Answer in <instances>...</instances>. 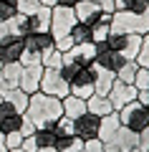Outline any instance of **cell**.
I'll return each instance as SVG.
<instances>
[{"mask_svg":"<svg viewBox=\"0 0 149 152\" xmlns=\"http://www.w3.org/2000/svg\"><path fill=\"white\" fill-rule=\"evenodd\" d=\"M3 102H8L10 107H15L18 112H25V107H28V94L23 91L20 86H18V89H8V91H3Z\"/></svg>","mask_w":149,"mask_h":152,"instance_id":"25","label":"cell"},{"mask_svg":"<svg viewBox=\"0 0 149 152\" xmlns=\"http://www.w3.org/2000/svg\"><path fill=\"white\" fill-rule=\"evenodd\" d=\"M53 129H56V134H58V137H68V134H73V119H68V117H61V119L53 124Z\"/></svg>","mask_w":149,"mask_h":152,"instance_id":"32","label":"cell"},{"mask_svg":"<svg viewBox=\"0 0 149 152\" xmlns=\"http://www.w3.org/2000/svg\"><path fill=\"white\" fill-rule=\"evenodd\" d=\"M0 152H8V147H5V134L0 137Z\"/></svg>","mask_w":149,"mask_h":152,"instance_id":"45","label":"cell"},{"mask_svg":"<svg viewBox=\"0 0 149 152\" xmlns=\"http://www.w3.org/2000/svg\"><path fill=\"white\" fill-rule=\"evenodd\" d=\"M41 64H43V69H61V64H63V53H61L56 46H51L48 51H43Z\"/></svg>","mask_w":149,"mask_h":152,"instance_id":"27","label":"cell"},{"mask_svg":"<svg viewBox=\"0 0 149 152\" xmlns=\"http://www.w3.org/2000/svg\"><path fill=\"white\" fill-rule=\"evenodd\" d=\"M68 89H71L73 96H81V99L94 96V71H91V66L76 71L73 79L68 81Z\"/></svg>","mask_w":149,"mask_h":152,"instance_id":"10","label":"cell"},{"mask_svg":"<svg viewBox=\"0 0 149 152\" xmlns=\"http://www.w3.org/2000/svg\"><path fill=\"white\" fill-rule=\"evenodd\" d=\"M96 58V43L94 41H89V43H78V46H71L68 51L63 53V61H68V64H76V66H91Z\"/></svg>","mask_w":149,"mask_h":152,"instance_id":"12","label":"cell"},{"mask_svg":"<svg viewBox=\"0 0 149 152\" xmlns=\"http://www.w3.org/2000/svg\"><path fill=\"white\" fill-rule=\"evenodd\" d=\"M61 104H63V117H68V119H76V117H81V114L86 112V99L73 96V94H68L66 99H61Z\"/></svg>","mask_w":149,"mask_h":152,"instance_id":"23","label":"cell"},{"mask_svg":"<svg viewBox=\"0 0 149 152\" xmlns=\"http://www.w3.org/2000/svg\"><path fill=\"white\" fill-rule=\"evenodd\" d=\"M147 71H149V69H147Z\"/></svg>","mask_w":149,"mask_h":152,"instance_id":"52","label":"cell"},{"mask_svg":"<svg viewBox=\"0 0 149 152\" xmlns=\"http://www.w3.org/2000/svg\"><path fill=\"white\" fill-rule=\"evenodd\" d=\"M104 150H106V152H121L116 145H104Z\"/></svg>","mask_w":149,"mask_h":152,"instance_id":"43","label":"cell"},{"mask_svg":"<svg viewBox=\"0 0 149 152\" xmlns=\"http://www.w3.org/2000/svg\"><path fill=\"white\" fill-rule=\"evenodd\" d=\"M124 61H126V58H124L119 51L109 48L106 43H96V58H94L96 66H101V69H106V71H111V74H116L119 66H121Z\"/></svg>","mask_w":149,"mask_h":152,"instance_id":"13","label":"cell"},{"mask_svg":"<svg viewBox=\"0 0 149 152\" xmlns=\"http://www.w3.org/2000/svg\"><path fill=\"white\" fill-rule=\"evenodd\" d=\"M134 86L142 91V89H149V71L147 69H142L139 66V71H137V76H134Z\"/></svg>","mask_w":149,"mask_h":152,"instance_id":"34","label":"cell"},{"mask_svg":"<svg viewBox=\"0 0 149 152\" xmlns=\"http://www.w3.org/2000/svg\"><path fill=\"white\" fill-rule=\"evenodd\" d=\"M91 71H94V94L106 96L111 91L114 81H116V74H111V71L101 69V66H96V64H91Z\"/></svg>","mask_w":149,"mask_h":152,"instance_id":"17","label":"cell"},{"mask_svg":"<svg viewBox=\"0 0 149 152\" xmlns=\"http://www.w3.org/2000/svg\"><path fill=\"white\" fill-rule=\"evenodd\" d=\"M137 71H139L137 61H124V64L119 66V71H116V79H119V81H124V84H134Z\"/></svg>","mask_w":149,"mask_h":152,"instance_id":"30","label":"cell"},{"mask_svg":"<svg viewBox=\"0 0 149 152\" xmlns=\"http://www.w3.org/2000/svg\"><path fill=\"white\" fill-rule=\"evenodd\" d=\"M119 127H121V122H119V114L111 112L106 114V117H101V127H99V140L104 142V145H111L114 137H116Z\"/></svg>","mask_w":149,"mask_h":152,"instance_id":"19","label":"cell"},{"mask_svg":"<svg viewBox=\"0 0 149 152\" xmlns=\"http://www.w3.org/2000/svg\"><path fill=\"white\" fill-rule=\"evenodd\" d=\"M137 64L142 69H149V33L142 36V46H139V53H137Z\"/></svg>","mask_w":149,"mask_h":152,"instance_id":"31","label":"cell"},{"mask_svg":"<svg viewBox=\"0 0 149 152\" xmlns=\"http://www.w3.org/2000/svg\"><path fill=\"white\" fill-rule=\"evenodd\" d=\"M23 114L36 124V129L38 127H53L56 122L63 117V104L56 96H48V94H43V91H36V94L28 96V107H25Z\"/></svg>","mask_w":149,"mask_h":152,"instance_id":"1","label":"cell"},{"mask_svg":"<svg viewBox=\"0 0 149 152\" xmlns=\"http://www.w3.org/2000/svg\"><path fill=\"white\" fill-rule=\"evenodd\" d=\"M23 56V36L0 38V64H18Z\"/></svg>","mask_w":149,"mask_h":152,"instance_id":"14","label":"cell"},{"mask_svg":"<svg viewBox=\"0 0 149 152\" xmlns=\"http://www.w3.org/2000/svg\"><path fill=\"white\" fill-rule=\"evenodd\" d=\"M99 127H101V117H96V114H91L86 109L81 117L73 119V134L81 137L84 142H89V140H96L99 137Z\"/></svg>","mask_w":149,"mask_h":152,"instance_id":"9","label":"cell"},{"mask_svg":"<svg viewBox=\"0 0 149 152\" xmlns=\"http://www.w3.org/2000/svg\"><path fill=\"white\" fill-rule=\"evenodd\" d=\"M84 152H106L104 150V142L96 137V140H89V142H84Z\"/></svg>","mask_w":149,"mask_h":152,"instance_id":"36","label":"cell"},{"mask_svg":"<svg viewBox=\"0 0 149 152\" xmlns=\"http://www.w3.org/2000/svg\"><path fill=\"white\" fill-rule=\"evenodd\" d=\"M3 5H15V0H0Z\"/></svg>","mask_w":149,"mask_h":152,"instance_id":"46","label":"cell"},{"mask_svg":"<svg viewBox=\"0 0 149 152\" xmlns=\"http://www.w3.org/2000/svg\"><path fill=\"white\" fill-rule=\"evenodd\" d=\"M56 140H58V134H56L53 127H38V129L33 132L36 147H56Z\"/></svg>","mask_w":149,"mask_h":152,"instance_id":"24","label":"cell"},{"mask_svg":"<svg viewBox=\"0 0 149 152\" xmlns=\"http://www.w3.org/2000/svg\"><path fill=\"white\" fill-rule=\"evenodd\" d=\"M20 61L18 64H3L0 66V91H8V89H18L20 84Z\"/></svg>","mask_w":149,"mask_h":152,"instance_id":"18","label":"cell"},{"mask_svg":"<svg viewBox=\"0 0 149 152\" xmlns=\"http://www.w3.org/2000/svg\"><path fill=\"white\" fill-rule=\"evenodd\" d=\"M96 3L104 8V13H114V0H96Z\"/></svg>","mask_w":149,"mask_h":152,"instance_id":"40","label":"cell"},{"mask_svg":"<svg viewBox=\"0 0 149 152\" xmlns=\"http://www.w3.org/2000/svg\"><path fill=\"white\" fill-rule=\"evenodd\" d=\"M78 0H56V5H61V8H73Z\"/></svg>","mask_w":149,"mask_h":152,"instance_id":"41","label":"cell"},{"mask_svg":"<svg viewBox=\"0 0 149 152\" xmlns=\"http://www.w3.org/2000/svg\"><path fill=\"white\" fill-rule=\"evenodd\" d=\"M38 91L48 94V96H56V99H66L71 94V89H68V81L61 76L58 69H43L41 89H38Z\"/></svg>","mask_w":149,"mask_h":152,"instance_id":"7","label":"cell"},{"mask_svg":"<svg viewBox=\"0 0 149 152\" xmlns=\"http://www.w3.org/2000/svg\"><path fill=\"white\" fill-rule=\"evenodd\" d=\"M20 124H23V112H18L8 102H3L0 104V132L3 134L15 132V129H20Z\"/></svg>","mask_w":149,"mask_h":152,"instance_id":"15","label":"cell"},{"mask_svg":"<svg viewBox=\"0 0 149 152\" xmlns=\"http://www.w3.org/2000/svg\"><path fill=\"white\" fill-rule=\"evenodd\" d=\"M71 41H73V46L78 43H89V41H94V36H91V26H86V23H76L73 28H71Z\"/></svg>","mask_w":149,"mask_h":152,"instance_id":"28","label":"cell"},{"mask_svg":"<svg viewBox=\"0 0 149 152\" xmlns=\"http://www.w3.org/2000/svg\"><path fill=\"white\" fill-rule=\"evenodd\" d=\"M20 66H23V69H20V84H18V86L31 96V94H36L38 89H41L43 64L38 58H33V61H20Z\"/></svg>","mask_w":149,"mask_h":152,"instance_id":"8","label":"cell"},{"mask_svg":"<svg viewBox=\"0 0 149 152\" xmlns=\"http://www.w3.org/2000/svg\"><path fill=\"white\" fill-rule=\"evenodd\" d=\"M73 13H76V20H78V23L91 26L96 18H101V15H104V8L99 5L96 0H78V3L73 5Z\"/></svg>","mask_w":149,"mask_h":152,"instance_id":"16","label":"cell"},{"mask_svg":"<svg viewBox=\"0 0 149 152\" xmlns=\"http://www.w3.org/2000/svg\"><path fill=\"white\" fill-rule=\"evenodd\" d=\"M86 109H89L91 114H96V117H106V114L114 112L109 96H101V94H94V96L86 99Z\"/></svg>","mask_w":149,"mask_h":152,"instance_id":"21","label":"cell"},{"mask_svg":"<svg viewBox=\"0 0 149 152\" xmlns=\"http://www.w3.org/2000/svg\"><path fill=\"white\" fill-rule=\"evenodd\" d=\"M20 147H23V150H25V152H36V150H38V147H36V142H33V134H31V137H25Z\"/></svg>","mask_w":149,"mask_h":152,"instance_id":"39","label":"cell"},{"mask_svg":"<svg viewBox=\"0 0 149 152\" xmlns=\"http://www.w3.org/2000/svg\"><path fill=\"white\" fill-rule=\"evenodd\" d=\"M15 8L20 15H31V13H36L38 8H43L38 0H15Z\"/></svg>","mask_w":149,"mask_h":152,"instance_id":"33","label":"cell"},{"mask_svg":"<svg viewBox=\"0 0 149 152\" xmlns=\"http://www.w3.org/2000/svg\"><path fill=\"white\" fill-rule=\"evenodd\" d=\"M137 94H139V89L134 86V84H124V81H114V86H111V91L106 94L109 96V102H111V107H114V112H119L121 107H126L129 102H134L137 99Z\"/></svg>","mask_w":149,"mask_h":152,"instance_id":"11","label":"cell"},{"mask_svg":"<svg viewBox=\"0 0 149 152\" xmlns=\"http://www.w3.org/2000/svg\"><path fill=\"white\" fill-rule=\"evenodd\" d=\"M18 132H20V134H23V137H31V134H33V132H36V124H33V122H31V119H28L25 114H23V124H20V129H18Z\"/></svg>","mask_w":149,"mask_h":152,"instance_id":"37","label":"cell"},{"mask_svg":"<svg viewBox=\"0 0 149 152\" xmlns=\"http://www.w3.org/2000/svg\"><path fill=\"white\" fill-rule=\"evenodd\" d=\"M0 104H3V91H0Z\"/></svg>","mask_w":149,"mask_h":152,"instance_id":"48","label":"cell"},{"mask_svg":"<svg viewBox=\"0 0 149 152\" xmlns=\"http://www.w3.org/2000/svg\"><path fill=\"white\" fill-rule=\"evenodd\" d=\"M111 145H116L121 152H129V150H134V147L139 145V134L132 132V129H126V127H119V132H116V137H114Z\"/></svg>","mask_w":149,"mask_h":152,"instance_id":"22","label":"cell"},{"mask_svg":"<svg viewBox=\"0 0 149 152\" xmlns=\"http://www.w3.org/2000/svg\"><path fill=\"white\" fill-rule=\"evenodd\" d=\"M36 152H58V150H56V147H38Z\"/></svg>","mask_w":149,"mask_h":152,"instance_id":"44","label":"cell"},{"mask_svg":"<svg viewBox=\"0 0 149 152\" xmlns=\"http://www.w3.org/2000/svg\"><path fill=\"white\" fill-rule=\"evenodd\" d=\"M51 46H53V36L48 31L28 33V36H23V56H20V61H33V58L41 61L43 51H48Z\"/></svg>","mask_w":149,"mask_h":152,"instance_id":"6","label":"cell"},{"mask_svg":"<svg viewBox=\"0 0 149 152\" xmlns=\"http://www.w3.org/2000/svg\"><path fill=\"white\" fill-rule=\"evenodd\" d=\"M109 33H111V13H104L101 18H96V20L91 23V36H94V43H104Z\"/></svg>","mask_w":149,"mask_h":152,"instance_id":"20","label":"cell"},{"mask_svg":"<svg viewBox=\"0 0 149 152\" xmlns=\"http://www.w3.org/2000/svg\"><path fill=\"white\" fill-rule=\"evenodd\" d=\"M111 31L147 36V33H149V10H142V13L114 10V13H111Z\"/></svg>","mask_w":149,"mask_h":152,"instance_id":"2","label":"cell"},{"mask_svg":"<svg viewBox=\"0 0 149 152\" xmlns=\"http://www.w3.org/2000/svg\"><path fill=\"white\" fill-rule=\"evenodd\" d=\"M56 150H58V152H81V150H84V140L76 137V134L58 137V140H56Z\"/></svg>","mask_w":149,"mask_h":152,"instance_id":"26","label":"cell"},{"mask_svg":"<svg viewBox=\"0 0 149 152\" xmlns=\"http://www.w3.org/2000/svg\"><path fill=\"white\" fill-rule=\"evenodd\" d=\"M53 46L61 51V53H66V51L73 46V41H71V36H66V38H58V41H53Z\"/></svg>","mask_w":149,"mask_h":152,"instance_id":"38","label":"cell"},{"mask_svg":"<svg viewBox=\"0 0 149 152\" xmlns=\"http://www.w3.org/2000/svg\"><path fill=\"white\" fill-rule=\"evenodd\" d=\"M0 66H3V64H0Z\"/></svg>","mask_w":149,"mask_h":152,"instance_id":"51","label":"cell"},{"mask_svg":"<svg viewBox=\"0 0 149 152\" xmlns=\"http://www.w3.org/2000/svg\"><path fill=\"white\" fill-rule=\"evenodd\" d=\"M0 137H3V132H0Z\"/></svg>","mask_w":149,"mask_h":152,"instance_id":"49","label":"cell"},{"mask_svg":"<svg viewBox=\"0 0 149 152\" xmlns=\"http://www.w3.org/2000/svg\"><path fill=\"white\" fill-rule=\"evenodd\" d=\"M76 13L73 8H51V26H48V33L53 36V41H58V38H66L71 33V28L76 26Z\"/></svg>","mask_w":149,"mask_h":152,"instance_id":"5","label":"cell"},{"mask_svg":"<svg viewBox=\"0 0 149 152\" xmlns=\"http://www.w3.org/2000/svg\"><path fill=\"white\" fill-rule=\"evenodd\" d=\"M104 43H106L109 48L119 51V53H121L126 61H137L139 46H142V36H137V33H121V31H111V33L106 36V41H104Z\"/></svg>","mask_w":149,"mask_h":152,"instance_id":"4","label":"cell"},{"mask_svg":"<svg viewBox=\"0 0 149 152\" xmlns=\"http://www.w3.org/2000/svg\"><path fill=\"white\" fill-rule=\"evenodd\" d=\"M114 10L142 13V10H149V0H114Z\"/></svg>","mask_w":149,"mask_h":152,"instance_id":"29","label":"cell"},{"mask_svg":"<svg viewBox=\"0 0 149 152\" xmlns=\"http://www.w3.org/2000/svg\"><path fill=\"white\" fill-rule=\"evenodd\" d=\"M119 122H121V127H126V129H132V132H144L149 127V109L144 107L139 99H134V102H129L126 107H121L119 109Z\"/></svg>","mask_w":149,"mask_h":152,"instance_id":"3","label":"cell"},{"mask_svg":"<svg viewBox=\"0 0 149 152\" xmlns=\"http://www.w3.org/2000/svg\"><path fill=\"white\" fill-rule=\"evenodd\" d=\"M81 152H84V150H81Z\"/></svg>","mask_w":149,"mask_h":152,"instance_id":"50","label":"cell"},{"mask_svg":"<svg viewBox=\"0 0 149 152\" xmlns=\"http://www.w3.org/2000/svg\"><path fill=\"white\" fill-rule=\"evenodd\" d=\"M129 152H147V150H142V147H134V150H129Z\"/></svg>","mask_w":149,"mask_h":152,"instance_id":"47","label":"cell"},{"mask_svg":"<svg viewBox=\"0 0 149 152\" xmlns=\"http://www.w3.org/2000/svg\"><path fill=\"white\" fill-rule=\"evenodd\" d=\"M23 140H25V137H23L18 129L15 132H8V134H5V147H8V150H15V147L23 145Z\"/></svg>","mask_w":149,"mask_h":152,"instance_id":"35","label":"cell"},{"mask_svg":"<svg viewBox=\"0 0 149 152\" xmlns=\"http://www.w3.org/2000/svg\"><path fill=\"white\" fill-rule=\"evenodd\" d=\"M43 8H56V0H38Z\"/></svg>","mask_w":149,"mask_h":152,"instance_id":"42","label":"cell"}]
</instances>
